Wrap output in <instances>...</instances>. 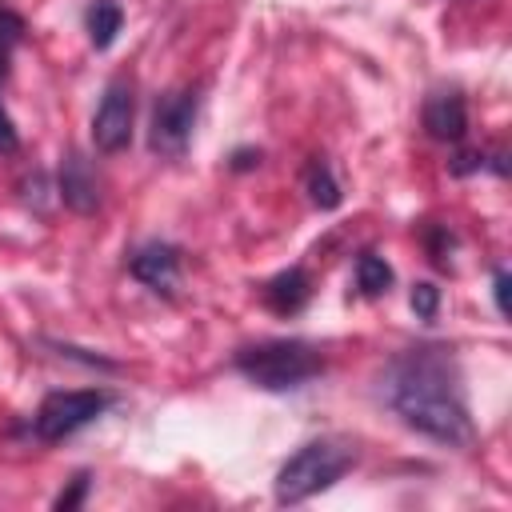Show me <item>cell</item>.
<instances>
[{
	"instance_id": "cell-10",
	"label": "cell",
	"mask_w": 512,
	"mask_h": 512,
	"mask_svg": "<svg viewBox=\"0 0 512 512\" xmlns=\"http://www.w3.org/2000/svg\"><path fill=\"white\" fill-rule=\"evenodd\" d=\"M260 300H264V308L276 312V316H296V312H304V304L312 300V276H308L300 264L280 268L272 280H264Z\"/></svg>"
},
{
	"instance_id": "cell-11",
	"label": "cell",
	"mask_w": 512,
	"mask_h": 512,
	"mask_svg": "<svg viewBox=\"0 0 512 512\" xmlns=\"http://www.w3.org/2000/svg\"><path fill=\"white\" fill-rule=\"evenodd\" d=\"M120 28H124V8L116 0H92L84 8V32H88V44L96 52H108L116 44Z\"/></svg>"
},
{
	"instance_id": "cell-8",
	"label": "cell",
	"mask_w": 512,
	"mask_h": 512,
	"mask_svg": "<svg viewBox=\"0 0 512 512\" xmlns=\"http://www.w3.org/2000/svg\"><path fill=\"white\" fill-rule=\"evenodd\" d=\"M56 192L60 200L80 212V216H92L100 208V176H96V164L84 156V152H68L60 160V172H56Z\"/></svg>"
},
{
	"instance_id": "cell-16",
	"label": "cell",
	"mask_w": 512,
	"mask_h": 512,
	"mask_svg": "<svg viewBox=\"0 0 512 512\" xmlns=\"http://www.w3.org/2000/svg\"><path fill=\"white\" fill-rule=\"evenodd\" d=\"M408 304H412L416 320L432 324V320H436V312H440V288H436L432 280H416V284H412V292H408Z\"/></svg>"
},
{
	"instance_id": "cell-18",
	"label": "cell",
	"mask_w": 512,
	"mask_h": 512,
	"mask_svg": "<svg viewBox=\"0 0 512 512\" xmlns=\"http://www.w3.org/2000/svg\"><path fill=\"white\" fill-rule=\"evenodd\" d=\"M88 488H92V472H76V476L68 480V488H60V496L52 500V508H56V512L80 508V504H84V496H88Z\"/></svg>"
},
{
	"instance_id": "cell-15",
	"label": "cell",
	"mask_w": 512,
	"mask_h": 512,
	"mask_svg": "<svg viewBox=\"0 0 512 512\" xmlns=\"http://www.w3.org/2000/svg\"><path fill=\"white\" fill-rule=\"evenodd\" d=\"M420 240H424V252H428V260H432L436 268H448L452 248L460 244L456 232H448V224H424V228H420Z\"/></svg>"
},
{
	"instance_id": "cell-21",
	"label": "cell",
	"mask_w": 512,
	"mask_h": 512,
	"mask_svg": "<svg viewBox=\"0 0 512 512\" xmlns=\"http://www.w3.org/2000/svg\"><path fill=\"white\" fill-rule=\"evenodd\" d=\"M260 160H264V148L244 144V148H236V152L228 156V168H232V172H252V168H260Z\"/></svg>"
},
{
	"instance_id": "cell-2",
	"label": "cell",
	"mask_w": 512,
	"mask_h": 512,
	"mask_svg": "<svg viewBox=\"0 0 512 512\" xmlns=\"http://www.w3.org/2000/svg\"><path fill=\"white\" fill-rule=\"evenodd\" d=\"M232 368L248 384H256L260 392H292V388H304L308 380H316L324 372V356L308 340L276 336V340H260V344L236 348Z\"/></svg>"
},
{
	"instance_id": "cell-6",
	"label": "cell",
	"mask_w": 512,
	"mask_h": 512,
	"mask_svg": "<svg viewBox=\"0 0 512 512\" xmlns=\"http://www.w3.org/2000/svg\"><path fill=\"white\" fill-rule=\"evenodd\" d=\"M132 120H136V92L124 76L108 80L100 104H96V116H92V144L100 152H124L132 144Z\"/></svg>"
},
{
	"instance_id": "cell-17",
	"label": "cell",
	"mask_w": 512,
	"mask_h": 512,
	"mask_svg": "<svg viewBox=\"0 0 512 512\" xmlns=\"http://www.w3.org/2000/svg\"><path fill=\"white\" fill-rule=\"evenodd\" d=\"M44 348H52L60 360H76V364H88V368H104V372H116L120 364L100 356V352H88V348H76V344H60V340H44Z\"/></svg>"
},
{
	"instance_id": "cell-9",
	"label": "cell",
	"mask_w": 512,
	"mask_h": 512,
	"mask_svg": "<svg viewBox=\"0 0 512 512\" xmlns=\"http://www.w3.org/2000/svg\"><path fill=\"white\" fill-rule=\"evenodd\" d=\"M420 124L432 140L440 144H460L468 136V100L456 92V88H440L424 100V112H420Z\"/></svg>"
},
{
	"instance_id": "cell-7",
	"label": "cell",
	"mask_w": 512,
	"mask_h": 512,
	"mask_svg": "<svg viewBox=\"0 0 512 512\" xmlns=\"http://www.w3.org/2000/svg\"><path fill=\"white\" fill-rule=\"evenodd\" d=\"M180 264H184V252L176 244H168V240H144L128 256V276L140 280L144 288L160 292V296H172L176 284H180Z\"/></svg>"
},
{
	"instance_id": "cell-19",
	"label": "cell",
	"mask_w": 512,
	"mask_h": 512,
	"mask_svg": "<svg viewBox=\"0 0 512 512\" xmlns=\"http://www.w3.org/2000/svg\"><path fill=\"white\" fill-rule=\"evenodd\" d=\"M484 168H488V152H480V148L456 152V156L448 160V172H452V176H472V172H484Z\"/></svg>"
},
{
	"instance_id": "cell-22",
	"label": "cell",
	"mask_w": 512,
	"mask_h": 512,
	"mask_svg": "<svg viewBox=\"0 0 512 512\" xmlns=\"http://www.w3.org/2000/svg\"><path fill=\"white\" fill-rule=\"evenodd\" d=\"M16 148H20V132H16L12 116H8V108L0 104V156H12Z\"/></svg>"
},
{
	"instance_id": "cell-5",
	"label": "cell",
	"mask_w": 512,
	"mask_h": 512,
	"mask_svg": "<svg viewBox=\"0 0 512 512\" xmlns=\"http://www.w3.org/2000/svg\"><path fill=\"white\" fill-rule=\"evenodd\" d=\"M200 116V92L196 88H172L152 104L148 120V148L164 160H180L188 152L192 128Z\"/></svg>"
},
{
	"instance_id": "cell-4",
	"label": "cell",
	"mask_w": 512,
	"mask_h": 512,
	"mask_svg": "<svg viewBox=\"0 0 512 512\" xmlns=\"http://www.w3.org/2000/svg\"><path fill=\"white\" fill-rule=\"evenodd\" d=\"M116 404L112 392L104 388H60L48 392L32 416V436L44 444H60L68 436H76L80 428H88L92 420H100L108 408Z\"/></svg>"
},
{
	"instance_id": "cell-1",
	"label": "cell",
	"mask_w": 512,
	"mask_h": 512,
	"mask_svg": "<svg viewBox=\"0 0 512 512\" xmlns=\"http://www.w3.org/2000/svg\"><path fill=\"white\" fill-rule=\"evenodd\" d=\"M376 392L384 408L412 432L448 444V448H468L476 440L472 412H468V388L460 360L448 344H412L400 348L380 380Z\"/></svg>"
},
{
	"instance_id": "cell-20",
	"label": "cell",
	"mask_w": 512,
	"mask_h": 512,
	"mask_svg": "<svg viewBox=\"0 0 512 512\" xmlns=\"http://www.w3.org/2000/svg\"><path fill=\"white\" fill-rule=\"evenodd\" d=\"M508 288H512V276H508L504 264H496V268H492V300H496V312H500V316H508V308H512V304H508Z\"/></svg>"
},
{
	"instance_id": "cell-12",
	"label": "cell",
	"mask_w": 512,
	"mask_h": 512,
	"mask_svg": "<svg viewBox=\"0 0 512 512\" xmlns=\"http://www.w3.org/2000/svg\"><path fill=\"white\" fill-rule=\"evenodd\" d=\"M304 192H308V200L320 212H336L340 208L344 192H340V180H336V172H332V164L324 156H308V164H304Z\"/></svg>"
},
{
	"instance_id": "cell-13",
	"label": "cell",
	"mask_w": 512,
	"mask_h": 512,
	"mask_svg": "<svg viewBox=\"0 0 512 512\" xmlns=\"http://www.w3.org/2000/svg\"><path fill=\"white\" fill-rule=\"evenodd\" d=\"M356 292L360 296H368V300H376V296H388V288L396 284V272H392V264L380 256V252H372V248H364L360 256H356Z\"/></svg>"
},
{
	"instance_id": "cell-14",
	"label": "cell",
	"mask_w": 512,
	"mask_h": 512,
	"mask_svg": "<svg viewBox=\"0 0 512 512\" xmlns=\"http://www.w3.org/2000/svg\"><path fill=\"white\" fill-rule=\"evenodd\" d=\"M24 32H28L24 16L16 8L0 4V84L8 80V60H12V48L24 44Z\"/></svg>"
},
{
	"instance_id": "cell-3",
	"label": "cell",
	"mask_w": 512,
	"mask_h": 512,
	"mask_svg": "<svg viewBox=\"0 0 512 512\" xmlns=\"http://www.w3.org/2000/svg\"><path fill=\"white\" fill-rule=\"evenodd\" d=\"M356 464V444L340 436H320L300 444L276 472V504H304L316 492H328Z\"/></svg>"
}]
</instances>
